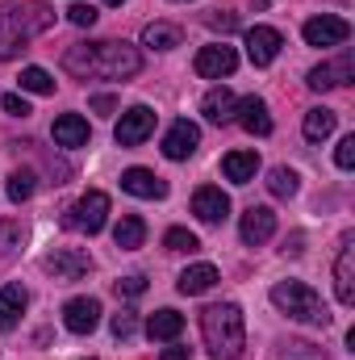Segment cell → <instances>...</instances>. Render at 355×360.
I'll list each match as a JSON object with an SVG mask.
<instances>
[{
  "instance_id": "cell-1",
  "label": "cell",
  "mask_w": 355,
  "mask_h": 360,
  "mask_svg": "<svg viewBox=\"0 0 355 360\" xmlns=\"http://www.w3.org/2000/svg\"><path fill=\"white\" fill-rule=\"evenodd\" d=\"M63 68L72 76H80V80H134L138 68H142V55H138V46L113 42V38H105V42H76V46H67Z\"/></svg>"
},
{
  "instance_id": "cell-2",
  "label": "cell",
  "mask_w": 355,
  "mask_h": 360,
  "mask_svg": "<svg viewBox=\"0 0 355 360\" xmlns=\"http://www.w3.org/2000/svg\"><path fill=\"white\" fill-rule=\"evenodd\" d=\"M201 335L213 360H239L247 348V323L234 302H213L201 310Z\"/></svg>"
},
{
  "instance_id": "cell-3",
  "label": "cell",
  "mask_w": 355,
  "mask_h": 360,
  "mask_svg": "<svg viewBox=\"0 0 355 360\" xmlns=\"http://www.w3.org/2000/svg\"><path fill=\"white\" fill-rule=\"evenodd\" d=\"M51 25H55V8L51 4H38V0H29V4H4L0 8V63L17 59L25 51V42L38 38V34H46Z\"/></svg>"
},
{
  "instance_id": "cell-4",
  "label": "cell",
  "mask_w": 355,
  "mask_h": 360,
  "mask_svg": "<svg viewBox=\"0 0 355 360\" xmlns=\"http://www.w3.org/2000/svg\"><path fill=\"white\" fill-rule=\"evenodd\" d=\"M272 306L297 323H309V327H326L330 323V310L326 302L318 297V289H309L305 281H280L272 285Z\"/></svg>"
},
{
  "instance_id": "cell-5",
  "label": "cell",
  "mask_w": 355,
  "mask_h": 360,
  "mask_svg": "<svg viewBox=\"0 0 355 360\" xmlns=\"http://www.w3.org/2000/svg\"><path fill=\"white\" fill-rule=\"evenodd\" d=\"M105 222H109V197H105L100 188L84 193L80 201H72L67 214H63V226L76 231V235H100Z\"/></svg>"
},
{
  "instance_id": "cell-6",
  "label": "cell",
  "mask_w": 355,
  "mask_h": 360,
  "mask_svg": "<svg viewBox=\"0 0 355 360\" xmlns=\"http://www.w3.org/2000/svg\"><path fill=\"white\" fill-rule=\"evenodd\" d=\"M192 68H196V76H201V80L234 76V68H239V51H234V46H226V42H209V46H201V51H196Z\"/></svg>"
},
{
  "instance_id": "cell-7",
  "label": "cell",
  "mask_w": 355,
  "mask_h": 360,
  "mask_svg": "<svg viewBox=\"0 0 355 360\" xmlns=\"http://www.w3.org/2000/svg\"><path fill=\"white\" fill-rule=\"evenodd\" d=\"M151 134H155V109H151V105H134V109H126L121 122H117V130H113L117 147H138V143H147Z\"/></svg>"
},
{
  "instance_id": "cell-8",
  "label": "cell",
  "mask_w": 355,
  "mask_h": 360,
  "mask_svg": "<svg viewBox=\"0 0 355 360\" xmlns=\"http://www.w3.org/2000/svg\"><path fill=\"white\" fill-rule=\"evenodd\" d=\"M301 34H305L309 46H343L351 38V25L343 17H335V13H318V17H309L301 25Z\"/></svg>"
},
{
  "instance_id": "cell-9",
  "label": "cell",
  "mask_w": 355,
  "mask_h": 360,
  "mask_svg": "<svg viewBox=\"0 0 355 360\" xmlns=\"http://www.w3.org/2000/svg\"><path fill=\"white\" fill-rule=\"evenodd\" d=\"M355 80V59L351 51H343L339 59H330V63H318L309 76H305V84L314 92H330V89H343V84H351Z\"/></svg>"
},
{
  "instance_id": "cell-10",
  "label": "cell",
  "mask_w": 355,
  "mask_h": 360,
  "mask_svg": "<svg viewBox=\"0 0 355 360\" xmlns=\"http://www.w3.org/2000/svg\"><path fill=\"white\" fill-rule=\"evenodd\" d=\"M42 269L51 272L55 281H80V276L92 269V256L84 248H59V252L42 256Z\"/></svg>"
},
{
  "instance_id": "cell-11",
  "label": "cell",
  "mask_w": 355,
  "mask_h": 360,
  "mask_svg": "<svg viewBox=\"0 0 355 360\" xmlns=\"http://www.w3.org/2000/svg\"><path fill=\"white\" fill-rule=\"evenodd\" d=\"M192 214H196L205 226H217V222L230 218V197H226L217 184H201V188L192 193Z\"/></svg>"
},
{
  "instance_id": "cell-12",
  "label": "cell",
  "mask_w": 355,
  "mask_h": 360,
  "mask_svg": "<svg viewBox=\"0 0 355 360\" xmlns=\"http://www.w3.org/2000/svg\"><path fill=\"white\" fill-rule=\"evenodd\" d=\"M196 147H201V126L188 122V117H176L168 126V134H163V155L168 160H188Z\"/></svg>"
},
{
  "instance_id": "cell-13",
  "label": "cell",
  "mask_w": 355,
  "mask_h": 360,
  "mask_svg": "<svg viewBox=\"0 0 355 360\" xmlns=\"http://www.w3.org/2000/svg\"><path fill=\"white\" fill-rule=\"evenodd\" d=\"M280 46H284L280 30H272V25H251V30H247V59H251L255 68H267V63L280 55Z\"/></svg>"
},
{
  "instance_id": "cell-14",
  "label": "cell",
  "mask_w": 355,
  "mask_h": 360,
  "mask_svg": "<svg viewBox=\"0 0 355 360\" xmlns=\"http://www.w3.org/2000/svg\"><path fill=\"white\" fill-rule=\"evenodd\" d=\"M63 323H67L72 335L96 331V327H100V302H96V297H72V302L63 306Z\"/></svg>"
},
{
  "instance_id": "cell-15",
  "label": "cell",
  "mask_w": 355,
  "mask_h": 360,
  "mask_svg": "<svg viewBox=\"0 0 355 360\" xmlns=\"http://www.w3.org/2000/svg\"><path fill=\"white\" fill-rule=\"evenodd\" d=\"M234 122H239L247 134H260V139H267V134H272V113H267V101H264V96H255V92L239 101Z\"/></svg>"
},
{
  "instance_id": "cell-16",
  "label": "cell",
  "mask_w": 355,
  "mask_h": 360,
  "mask_svg": "<svg viewBox=\"0 0 355 360\" xmlns=\"http://www.w3.org/2000/svg\"><path fill=\"white\" fill-rule=\"evenodd\" d=\"M239 235H243V243H247V248L267 243V239L276 235V214H272L267 205H251V210L243 214V222H239Z\"/></svg>"
},
{
  "instance_id": "cell-17",
  "label": "cell",
  "mask_w": 355,
  "mask_h": 360,
  "mask_svg": "<svg viewBox=\"0 0 355 360\" xmlns=\"http://www.w3.org/2000/svg\"><path fill=\"white\" fill-rule=\"evenodd\" d=\"M335 293L343 306H355V239L347 235L343 248H339V260H335Z\"/></svg>"
},
{
  "instance_id": "cell-18",
  "label": "cell",
  "mask_w": 355,
  "mask_h": 360,
  "mask_svg": "<svg viewBox=\"0 0 355 360\" xmlns=\"http://www.w3.org/2000/svg\"><path fill=\"white\" fill-rule=\"evenodd\" d=\"M121 188H126L130 197H147V201L168 197V180H159L151 168H126V172H121Z\"/></svg>"
},
{
  "instance_id": "cell-19",
  "label": "cell",
  "mask_w": 355,
  "mask_h": 360,
  "mask_svg": "<svg viewBox=\"0 0 355 360\" xmlns=\"http://www.w3.org/2000/svg\"><path fill=\"white\" fill-rule=\"evenodd\" d=\"M234 109H239V96L226 89V84L209 89V92H205V101H201V113H205V122H213V126L234 122Z\"/></svg>"
},
{
  "instance_id": "cell-20",
  "label": "cell",
  "mask_w": 355,
  "mask_h": 360,
  "mask_svg": "<svg viewBox=\"0 0 355 360\" xmlns=\"http://www.w3.org/2000/svg\"><path fill=\"white\" fill-rule=\"evenodd\" d=\"M51 134H55V143H59V147H67V151L88 147V122H84L80 113H63V117H55Z\"/></svg>"
},
{
  "instance_id": "cell-21",
  "label": "cell",
  "mask_w": 355,
  "mask_h": 360,
  "mask_svg": "<svg viewBox=\"0 0 355 360\" xmlns=\"http://www.w3.org/2000/svg\"><path fill=\"white\" fill-rule=\"evenodd\" d=\"M25 306H29V293H25L21 285H4V289H0V331H13V327L21 323Z\"/></svg>"
},
{
  "instance_id": "cell-22",
  "label": "cell",
  "mask_w": 355,
  "mask_h": 360,
  "mask_svg": "<svg viewBox=\"0 0 355 360\" xmlns=\"http://www.w3.org/2000/svg\"><path fill=\"white\" fill-rule=\"evenodd\" d=\"M213 285H217V269H213V264H192V269H184V272H180V281H176V289L184 293V297L209 293Z\"/></svg>"
},
{
  "instance_id": "cell-23",
  "label": "cell",
  "mask_w": 355,
  "mask_h": 360,
  "mask_svg": "<svg viewBox=\"0 0 355 360\" xmlns=\"http://www.w3.org/2000/svg\"><path fill=\"white\" fill-rule=\"evenodd\" d=\"M180 42H184V30L172 25V21H151L142 30V46L147 51H176Z\"/></svg>"
},
{
  "instance_id": "cell-24",
  "label": "cell",
  "mask_w": 355,
  "mask_h": 360,
  "mask_svg": "<svg viewBox=\"0 0 355 360\" xmlns=\"http://www.w3.org/2000/svg\"><path fill=\"white\" fill-rule=\"evenodd\" d=\"M222 172H226V180H234V184H251L255 172H260V155L255 151H230L222 160Z\"/></svg>"
},
{
  "instance_id": "cell-25",
  "label": "cell",
  "mask_w": 355,
  "mask_h": 360,
  "mask_svg": "<svg viewBox=\"0 0 355 360\" xmlns=\"http://www.w3.org/2000/svg\"><path fill=\"white\" fill-rule=\"evenodd\" d=\"M180 331H184V314H176V310H155V314L147 319V335H151L155 344H172Z\"/></svg>"
},
{
  "instance_id": "cell-26",
  "label": "cell",
  "mask_w": 355,
  "mask_h": 360,
  "mask_svg": "<svg viewBox=\"0 0 355 360\" xmlns=\"http://www.w3.org/2000/svg\"><path fill=\"white\" fill-rule=\"evenodd\" d=\"M142 239H147V222H142L138 214H126V218L113 226V243H117L121 252H134V248H142Z\"/></svg>"
},
{
  "instance_id": "cell-27",
  "label": "cell",
  "mask_w": 355,
  "mask_h": 360,
  "mask_svg": "<svg viewBox=\"0 0 355 360\" xmlns=\"http://www.w3.org/2000/svg\"><path fill=\"white\" fill-rule=\"evenodd\" d=\"M335 109H309L305 113V122H301V130H305V139L309 143H322V139H330L335 134Z\"/></svg>"
},
{
  "instance_id": "cell-28",
  "label": "cell",
  "mask_w": 355,
  "mask_h": 360,
  "mask_svg": "<svg viewBox=\"0 0 355 360\" xmlns=\"http://www.w3.org/2000/svg\"><path fill=\"white\" fill-rule=\"evenodd\" d=\"M34 188H38V176H34L29 168H13L8 180H4V193H8V201H13V205L29 201V197H34Z\"/></svg>"
},
{
  "instance_id": "cell-29",
  "label": "cell",
  "mask_w": 355,
  "mask_h": 360,
  "mask_svg": "<svg viewBox=\"0 0 355 360\" xmlns=\"http://www.w3.org/2000/svg\"><path fill=\"white\" fill-rule=\"evenodd\" d=\"M21 92L51 96V92H55V76H51L46 68H25V72H21Z\"/></svg>"
},
{
  "instance_id": "cell-30",
  "label": "cell",
  "mask_w": 355,
  "mask_h": 360,
  "mask_svg": "<svg viewBox=\"0 0 355 360\" xmlns=\"http://www.w3.org/2000/svg\"><path fill=\"white\" fill-rule=\"evenodd\" d=\"M267 188H272V197H297L301 176H297L293 168H272V172H267Z\"/></svg>"
},
{
  "instance_id": "cell-31",
  "label": "cell",
  "mask_w": 355,
  "mask_h": 360,
  "mask_svg": "<svg viewBox=\"0 0 355 360\" xmlns=\"http://www.w3.org/2000/svg\"><path fill=\"white\" fill-rule=\"evenodd\" d=\"M163 248H168V252H188V256H192V252H201V239H196L192 231H184V226H172V231L163 235Z\"/></svg>"
},
{
  "instance_id": "cell-32",
  "label": "cell",
  "mask_w": 355,
  "mask_h": 360,
  "mask_svg": "<svg viewBox=\"0 0 355 360\" xmlns=\"http://www.w3.org/2000/svg\"><path fill=\"white\" fill-rule=\"evenodd\" d=\"M21 235H25V231H21V222H17V218H0V260L21 243Z\"/></svg>"
},
{
  "instance_id": "cell-33",
  "label": "cell",
  "mask_w": 355,
  "mask_h": 360,
  "mask_svg": "<svg viewBox=\"0 0 355 360\" xmlns=\"http://www.w3.org/2000/svg\"><path fill=\"white\" fill-rule=\"evenodd\" d=\"M117 293H121V297H142V293H147V276H142V272L121 276V281H117Z\"/></svg>"
},
{
  "instance_id": "cell-34",
  "label": "cell",
  "mask_w": 355,
  "mask_h": 360,
  "mask_svg": "<svg viewBox=\"0 0 355 360\" xmlns=\"http://www.w3.org/2000/svg\"><path fill=\"white\" fill-rule=\"evenodd\" d=\"M96 17H100V13H96L92 4H72V8H67V21H72V25H80V30H92V25H96Z\"/></svg>"
},
{
  "instance_id": "cell-35",
  "label": "cell",
  "mask_w": 355,
  "mask_h": 360,
  "mask_svg": "<svg viewBox=\"0 0 355 360\" xmlns=\"http://www.w3.org/2000/svg\"><path fill=\"white\" fill-rule=\"evenodd\" d=\"M0 105H4V113H8V117H29V101H25L21 92H4V96H0Z\"/></svg>"
},
{
  "instance_id": "cell-36",
  "label": "cell",
  "mask_w": 355,
  "mask_h": 360,
  "mask_svg": "<svg viewBox=\"0 0 355 360\" xmlns=\"http://www.w3.org/2000/svg\"><path fill=\"white\" fill-rule=\"evenodd\" d=\"M109 327H113V335H117V340H130V335L138 331V319H134L130 310H121V314H113V323H109Z\"/></svg>"
},
{
  "instance_id": "cell-37",
  "label": "cell",
  "mask_w": 355,
  "mask_h": 360,
  "mask_svg": "<svg viewBox=\"0 0 355 360\" xmlns=\"http://www.w3.org/2000/svg\"><path fill=\"white\" fill-rule=\"evenodd\" d=\"M335 164H339L343 172H351V168H355V134H347V139L339 143V151H335Z\"/></svg>"
},
{
  "instance_id": "cell-38",
  "label": "cell",
  "mask_w": 355,
  "mask_h": 360,
  "mask_svg": "<svg viewBox=\"0 0 355 360\" xmlns=\"http://www.w3.org/2000/svg\"><path fill=\"white\" fill-rule=\"evenodd\" d=\"M205 21H209V25H213V30H222V34H226V30H234V25H239V17H234V13H209V17H205Z\"/></svg>"
},
{
  "instance_id": "cell-39",
  "label": "cell",
  "mask_w": 355,
  "mask_h": 360,
  "mask_svg": "<svg viewBox=\"0 0 355 360\" xmlns=\"http://www.w3.org/2000/svg\"><path fill=\"white\" fill-rule=\"evenodd\" d=\"M92 109H96V113H105V117H109V113H113V109H117V101H113V96H109V92H100V96H92Z\"/></svg>"
},
{
  "instance_id": "cell-40",
  "label": "cell",
  "mask_w": 355,
  "mask_h": 360,
  "mask_svg": "<svg viewBox=\"0 0 355 360\" xmlns=\"http://www.w3.org/2000/svg\"><path fill=\"white\" fill-rule=\"evenodd\" d=\"M159 360H188V348L172 344V348H163V352H159Z\"/></svg>"
},
{
  "instance_id": "cell-41",
  "label": "cell",
  "mask_w": 355,
  "mask_h": 360,
  "mask_svg": "<svg viewBox=\"0 0 355 360\" xmlns=\"http://www.w3.org/2000/svg\"><path fill=\"white\" fill-rule=\"evenodd\" d=\"M105 4H126V0H105Z\"/></svg>"
}]
</instances>
